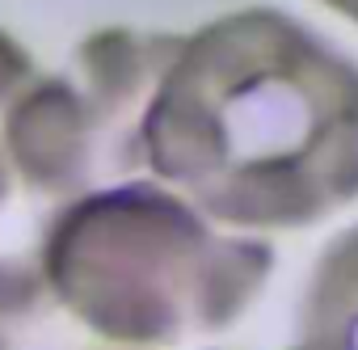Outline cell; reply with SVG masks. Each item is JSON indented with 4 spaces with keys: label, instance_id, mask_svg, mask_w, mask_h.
I'll return each instance as SVG.
<instances>
[{
    "label": "cell",
    "instance_id": "6da1fadb",
    "mask_svg": "<svg viewBox=\"0 0 358 350\" xmlns=\"http://www.w3.org/2000/svg\"><path fill=\"white\" fill-rule=\"evenodd\" d=\"M139 178L241 237L333 220L358 203V64L266 5L182 34L139 118Z\"/></svg>",
    "mask_w": 358,
    "mask_h": 350
},
{
    "label": "cell",
    "instance_id": "7a4b0ae2",
    "mask_svg": "<svg viewBox=\"0 0 358 350\" xmlns=\"http://www.w3.org/2000/svg\"><path fill=\"white\" fill-rule=\"evenodd\" d=\"M274 274V249L211 224L152 178L47 211L0 266V321L59 312L114 350H182L228 333Z\"/></svg>",
    "mask_w": 358,
    "mask_h": 350
},
{
    "label": "cell",
    "instance_id": "3957f363",
    "mask_svg": "<svg viewBox=\"0 0 358 350\" xmlns=\"http://www.w3.org/2000/svg\"><path fill=\"white\" fill-rule=\"evenodd\" d=\"M177 43L182 34L110 26L22 89L5 144L34 228L68 199L139 178V118Z\"/></svg>",
    "mask_w": 358,
    "mask_h": 350
},
{
    "label": "cell",
    "instance_id": "277c9868",
    "mask_svg": "<svg viewBox=\"0 0 358 350\" xmlns=\"http://www.w3.org/2000/svg\"><path fill=\"white\" fill-rule=\"evenodd\" d=\"M287 350H358V224L320 249Z\"/></svg>",
    "mask_w": 358,
    "mask_h": 350
},
{
    "label": "cell",
    "instance_id": "5b68a950",
    "mask_svg": "<svg viewBox=\"0 0 358 350\" xmlns=\"http://www.w3.org/2000/svg\"><path fill=\"white\" fill-rule=\"evenodd\" d=\"M38 76V64L34 55L0 30V266L9 258L22 253V245L30 241L34 232V220L22 203V190H17V173H13V160H9V144H5V122H9V110L13 102L22 97V89Z\"/></svg>",
    "mask_w": 358,
    "mask_h": 350
},
{
    "label": "cell",
    "instance_id": "8992f818",
    "mask_svg": "<svg viewBox=\"0 0 358 350\" xmlns=\"http://www.w3.org/2000/svg\"><path fill=\"white\" fill-rule=\"evenodd\" d=\"M320 5H324L329 13H337V18H345V22L358 26V0H320Z\"/></svg>",
    "mask_w": 358,
    "mask_h": 350
},
{
    "label": "cell",
    "instance_id": "52a82bcc",
    "mask_svg": "<svg viewBox=\"0 0 358 350\" xmlns=\"http://www.w3.org/2000/svg\"><path fill=\"white\" fill-rule=\"evenodd\" d=\"M0 350H5V342H0Z\"/></svg>",
    "mask_w": 358,
    "mask_h": 350
}]
</instances>
